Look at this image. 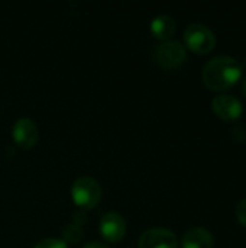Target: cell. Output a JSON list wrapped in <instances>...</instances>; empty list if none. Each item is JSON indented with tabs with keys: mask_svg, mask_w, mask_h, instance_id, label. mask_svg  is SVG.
Wrapping results in <instances>:
<instances>
[{
	"mask_svg": "<svg viewBox=\"0 0 246 248\" xmlns=\"http://www.w3.org/2000/svg\"><path fill=\"white\" fill-rule=\"evenodd\" d=\"M186 48L178 41H162L154 49V60L164 70H173L180 67L186 61Z\"/></svg>",
	"mask_w": 246,
	"mask_h": 248,
	"instance_id": "4",
	"label": "cell"
},
{
	"mask_svg": "<svg viewBox=\"0 0 246 248\" xmlns=\"http://www.w3.org/2000/svg\"><path fill=\"white\" fill-rule=\"evenodd\" d=\"M71 198L78 208L91 209L100 202L101 187L97 180L84 176L74 182L71 187Z\"/></svg>",
	"mask_w": 246,
	"mask_h": 248,
	"instance_id": "2",
	"label": "cell"
},
{
	"mask_svg": "<svg viewBox=\"0 0 246 248\" xmlns=\"http://www.w3.org/2000/svg\"><path fill=\"white\" fill-rule=\"evenodd\" d=\"M184 42L196 54H207L216 46V36L210 28L203 23H191L184 32Z\"/></svg>",
	"mask_w": 246,
	"mask_h": 248,
	"instance_id": "3",
	"label": "cell"
},
{
	"mask_svg": "<svg viewBox=\"0 0 246 248\" xmlns=\"http://www.w3.org/2000/svg\"><path fill=\"white\" fill-rule=\"evenodd\" d=\"M62 237H64V243H77L80 241V238L83 237V230L80 225L77 224H68L67 227L62 228Z\"/></svg>",
	"mask_w": 246,
	"mask_h": 248,
	"instance_id": "11",
	"label": "cell"
},
{
	"mask_svg": "<svg viewBox=\"0 0 246 248\" xmlns=\"http://www.w3.org/2000/svg\"><path fill=\"white\" fill-rule=\"evenodd\" d=\"M139 248H177V235L167 228H151L142 232L138 241Z\"/></svg>",
	"mask_w": 246,
	"mask_h": 248,
	"instance_id": "6",
	"label": "cell"
},
{
	"mask_svg": "<svg viewBox=\"0 0 246 248\" xmlns=\"http://www.w3.org/2000/svg\"><path fill=\"white\" fill-rule=\"evenodd\" d=\"M12 137L20 148L30 150L38 142V125L29 118H20L12 128Z\"/></svg>",
	"mask_w": 246,
	"mask_h": 248,
	"instance_id": "7",
	"label": "cell"
},
{
	"mask_svg": "<svg viewBox=\"0 0 246 248\" xmlns=\"http://www.w3.org/2000/svg\"><path fill=\"white\" fill-rule=\"evenodd\" d=\"M242 64L231 55H217L206 62L202 71L204 84L215 92L233 87L242 77Z\"/></svg>",
	"mask_w": 246,
	"mask_h": 248,
	"instance_id": "1",
	"label": "cell"
},
{
	"mask_svg": "<svg viewBox=\"0 0 246 248\" xmlns=\"http://www.w3.org/2000/svg\"><path fill=\"white\" fill-rule=\"evenodd\" d=\"M33 248H68V244L57 238H45L39 241Z\"/></svg>",
	"mask_w": 246,
	"mask_h": 248,
	"instance_id": "12",
	"label": "cell"
},
{
	"mask_svg": "<svg viewBox=\"0 0 246 248\" xmlns=\"http://www.w3.org/2000/svg\"><path fill=\"white\" fill-rule=\"evenodd\" d=\"M100 234L106 241L117 243L126 234V222L117 212H107L100 221Z\"/></svg>",
	"mask_w": 246,
	"mask_h": 248,
	"instance_id": "8",
	"label": "cell"
},
{
	"mask_svg": "<svg viewBox=\"0 0 246 248\" xmlns=\"http://www.w3.org/2000/svg\"><path fill=\"white\" fill-rule=\"evenodd\" d=\"M83 248H109L106 244L100 243V241H91V243H87Z\"/></svg>",
	"mask_w": 246,
	"mask_h": 248,
	"instance_id": "14",
	"label": "cell"
},
{
	"mask_svg": "<svg viewBox=\"0 0 246 248\" xmlns=\"http://www.w3.org/2000/svg\"><path fill=\"white\" fill-rule=\"evenodd\" d=\"M236 219L239 221L241 225L246 227V198L241 201V203L236 208Z\"/></svg>",
	"mask_w": 246,
	"mask_h": 248,
	"instance_id": "13",
	"label": "cell"
},
{
	"mask_svg": "<svg viewBox=\"0 0 246 248\" xmlns=\"http://www.w3.org/2000/svg\"><path fill=\"white\" fill-rule=\"evenodd\" d=\"M215 240L209 230L206 228H191L188 230L181 240V248H213Z\"/></svg>",
	"mask_w": 246,
	"mask_h": 248,
	"instance_id": "9",
	"label": "cell"
},
{
	"mask_svg": "<svg viewBox=\"0 0 246 248\" xmlns=\"http://www.w3.org/2000/svg\"><path fill=\"white\" fill-rule=\"evenodd\" d=\"M242 93H244V96L246 97V78L244 80V83H242Z\"/></svg>",
	"mask_w": 246,
	"mask_h": 248,
	"instance_id": "15",
	"label": "cell"
},
{
	"mask_svg": "<svg viewBox=\"0 0 246 248\" xmlns=\"http://www.w3.org/2000/svg\"><path fill=\"white\" fill-rule=\"evenodd\" d=\"M175 20L170 15H158L151 22V32L155 38L161 41H170L175 32Z\"/></svg>",
	"mask_w": 246,
	"mask_h": 248,
	"instance_id": "10",
	"label": "cell"
},
{
	"mask_svg": "<svg viewBox=\"0 0 246 248\" xmlns=\"http://www.w3.org/2000/svg\"><path fill=\"white\" fill-rule=\"evenodd\" d=\"M212 109H213V113L225 122L238 121L244 112V106H242L241 100L232 94L216 96L212 100Z\"/></svg>",
	"mask_w": 246,
	"mask_h": 248,
	"instance_id": "5",
	"label": "cell"
}]
</instances>
